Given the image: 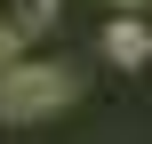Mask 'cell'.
Wrapping results in <instances>:
<instances>
[{
	"instance_id": "1",
	"label": "cell",
	"mask_w": 152,
	"mask_h": 144,
	"mask_svg": "<svg viewBox=\"0 0 152 144\" xmlns=\"http://www.w3.org/2000/svg\"><path fill=\"white\" fill-rule=\"evenodd\" d=\"M80 96V80H72V64H0V120H48V112H64Z\"/></svg>"
},
{
	"instance_id": "2",
	"label": "cell",
	"mask_w": 152,
	"mask_h": 144,
	"mask_svg": "<svg viewBox=\"0 0 152 144\" xmlns=\"http://www.w3.org/2000/svg\"><path fill=\"white\" fill-rule=\"evenodd\" d=\"M104 56H112L120 72H144V64H152V24H136V16H112V24H104Z\"/></svg>"
},
{
	"instance_id": "3",
	"label": "cell",
	"mask_w": 152,
	"mask_h": 144,
	"mask_svg": "<svg viewBox=\"0 0 152 144\" xmlns=\"http://www.w3.org/2000/svg\"><path fill=\"white\" fill-rule=\"evenodd\" d=\"M48 16H56V0H0V32L24 48L32 32H48Z\"/></svg>"
},
{
	"instance_id": "4",
	"label": "cell",
	"mask_w": 152,
	"mask_h": 144,
	"mask_svg": "<svg viewBox=\"0 0 152 144\" xmlns=\"http://www.w3.org/2000/svg\"><path fill=\"white\" fill-rule=\"evenodd\" d=\"M112 8H120V16H136V8H152V0H112Z\"/></svg>"
}]
</instances>
